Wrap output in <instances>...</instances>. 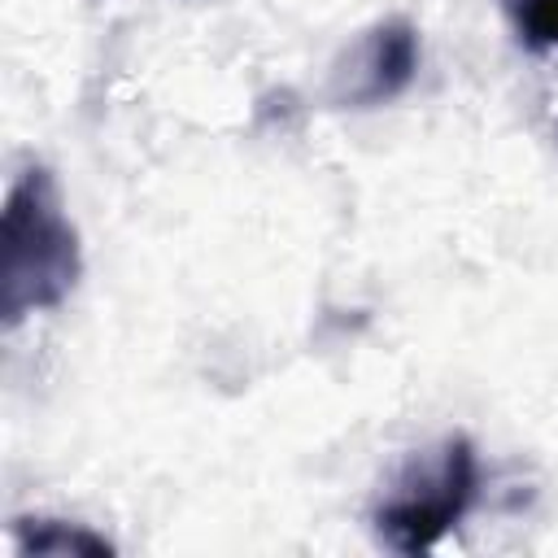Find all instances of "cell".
I'll use <instances>...</instances> for the list:
<instances>
[{
    "instance_id": "obj_2",
    "label": "cell",
    "mask_w": 558,
    "mask_h": 558,
    "mask_svg": "<svg viewBox=\"0 0 558 558\" xmlns=\"http://www.w3.org/2000/svg\"><path fill=\"white\" fill-rule=\"evenodd\" d=\"M480 497V458L466 436H445L427 458H414L392 493L371 510L375 536L397 554L436 549Z\"/></svg>"
},
{
    "instance_id": "obj_1",
    "label": "cell",
    "mask_w": 558,
    "mask_h": 558,
    "mask_svg": "<svg viewBox=\"0 0 558 558\" xmlns=\"http://www.w3.org/2000/svg\"><path fill=\"white\" fill-rule=\"evenodd\" d=\"M83 275V244L61 205L48 166H26L4 196L0 218V314L17 327L26 314H44L70 301Z\"/></svg>"
},
{
    "instance_id": "obj_5",
    "label": "cell",
    "mask_w": 558,
    "mask_h": 558,
    "mask_svg": "<svg viewBox=\"0 0 558 558\" xmlns=\"http://www.w3.org/2000/svg\"><path fill=\"white\" fill-rule=\"evenodd\" d=\"M501 9L523 48L532 52L558 48V0H501Z\"/></svg>"
},
{
    "instance_id": "obj_4",
    "label": "cell",
    "mask_w": 558,
    "mask_h": 558,
    "mask_svg": "<svg viewBox=\"0 0 558 558\" xmlns=\"http://www.w3.org/2000/svg\"><path fill=\"white\" fill-rule=\"evenodd\" d=\"M13 549L22 558H109L113 541L74 519L26 514L13 523Z\"/></svg>"
},
{
    "instance_id": "obj_3",
    "label": "cell",
    "mask_w": 558,
    "mask_h": 558,
    "mask_svg": "<svg viewBox=\"0 0 558 558\" xmlns=\"http://www.w3.org/2000/svg\"><path fill=\"white\" fill-rule=\"evenodd\" d=\"M418 61H423L418 31L405 17H384L371 31H362V39L336 65L331 100L344 109H379L414 83Z\"/></svg>"
}]
</instances>
